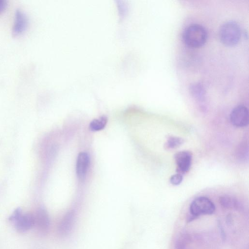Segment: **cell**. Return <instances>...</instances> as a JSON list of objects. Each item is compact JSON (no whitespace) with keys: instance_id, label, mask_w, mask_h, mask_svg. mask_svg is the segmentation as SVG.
<instances>
[{"instance_id":"obj_13","label":"cell","mask_w":249,"mask_h":249,"mask_svg":"<svg viewBox=\"0 0 249 249\" xmlns=\"http://www.w3.org/2000/svg\"><path fill=\"white\" fill-rule=\"evenodd\" d=\"M183 142L184 140L181 138L170 136L167 139L164 147L166 149H174L179 146Z\"/></svg>"},{"instance_id":"obj_14","label":"cell","mask_w":249,"mask_h":249,"mask_svg":"<svg viewBox=\"0 0 249 249\" xmlns=\"http://www.w3.org/2000/svg\"><path fill=\"white\" fill-rule=\"evenodd\" d=\"M192 93L193 96L200 102L205 100V91L203 87L200 84L194 85L191 88Z\"/></svg>"},{"instance_id":"obj_5","label":"cell","mask_w":249,"mask_h":249,"mask_svg":"<svg viewBox=\"0 0 249 249\" xmlns=\"http://www.w3.org/2000/svg\"><path fill=\"white\" fill-rule=\"evenodd\" d=\"M177 165V172L181 175L188 172L190 169L192 154L189 151H181L176 153L174 156Z\"/></svg>"},{"instance_id":"obj_8","label":"cell","mask_w":249,"mask_h":249,"mask_svg":"<svg viewBox=\"0 0 249 249\" xmlns=\"http://www.w3.org/2000/svg\"><path fill=\"white\" fill-rule=\"evenodd\" d=\"M35 226L41 232H47L50 228V220L46 210L43 208H39L34 215Z\"/></svg>"},{"instance_id":"obj_12","label":"cell","mask_w":249,"mask_h":249,"mask_svg":"<svg viewBox=\"0 0 249 249\" xmlns=\"http://www.w3.org/2000/svg\"><path fill=\"white\" fill-rule=\"evenodd\" d=\"M107 122V118L102 116L99 119L93 120L89 124V129L93 131H97L104 128Z\"/></svg>"},{"instance_id":"obj_17","label":"cell","mask_w":249,"mask_h":249,"mask_svg":"<svg viewBox=\"0 0 249 249\" xmlns=\"http://www.w3.org/2000/svg\"><path fill=\"white\" fill-rule=\"evenodd\" d=\"M7 4V0H0V13L2 12L6 8Z\"/></svg>"},{"instance_id":"obj_9","label":"cell","mask_w":249,"mask_h":249,"mask_svg":"<svg viewBox=\"0 0 249 249\" xmlns=\"http://www.w3.org/2000/svg\"><path fill=\"white\" fill-rule=\"evenodd\" d=\"M74 220L75 213L73 211H70L66 213L58 226V231L60 236H66L70 232Z\"/></svg>"},{"instance_id":"obj_6","label":"cell","mask_w":249,"mask_h":249,"mask_svg":"<svg viewBox=\"0 0 249 249\" xmlns=\"http://www.w3.org/2000/svg\"><path fill=\"white\" fill-rule=\"evenodd\" d=\"M89 163V154L84 152L79 153L76 163V173L79 180L83 181L85 179Z\"/></svg>"},{"instance_id":"obj_2","label":"cell","mask_w":249,"mask_h":249,"mask_svg":"<svg viewBox=\"0 0 249 249\" xmlns=\"http://www.w3.org/2000/svg\"><path fill=\"white\" fill-rule=\"evenodd\" d=\"M215 210V205L211 199L205 196L198 197L190 204L187 221H192L202 215L212 214Z\"/></svg>"},{"instance_id":"obj_15","label":"cell","mask_w":249,"mask_h":249,"mask_svg":"<svg viewBox=\"0 0 249 249\" xmlns=\"http://www.w3.org/2000/svg\"><path fill=\"white\" fill-rule=\"evenodd\" d=\"M22 212L20 208H18L15 210L11 215L8 218V221L15 224L19 217L22 215Z\"/></svg>"},{"instance_id":"obj_1","label":"cell","mask_w":249,"mask_h":249,"mask_svg":"<svg viewBox=\"0 0 249 249\" xmlns=\"http://www.w3.org/2000/svg\"><path fill=\"white\" fill-rule=\"evenodd\" d=\"M208 37L207 32L204 27L198 24H192L184 30L182 39L184 43L192 48H198L203 46Z\"/></svg>"},{"instance_id":"obj_3","label":"cell","mask_w":249,"mask_h":249,"mask_svg":"<svg viewBox=\"0 0 249 249\" xmlns=\"http://www.w3.org/2000/svg\"><path fill=\"white\" fill-rule=\"evenodd\" d=\"M241 31L239 25L233 20L223 23L220 28L219 37L222 42L228 46H232L239 41Z\"/></svg>"},{"instance_id":"obj_4","label":"cell","mask_w":249,"mask_h":249,"mask_svg":"<svg viewBox=\"0 0 249 249\" xmlns=\"http://www.w3.org/2000/svg\"><path fill=\"white\" fill-rule=\"evenodd\" d=\"M230 120L231 124L236 127L247 126L249 122V111L247 107L243 105H239L235 107L231 113Z\"/></svg>"},{"instance_id":"obj_10","label":"cell","mask_w":249,"mask_h":249,"mask_svg":"<svg viewBox=\"0 0 249 249\" xmlns=\"http://www.w3.org/2000/svg\"><path fill=\"white\" fill-rule=\"evenodd\" d=\"M14 225L18 232H26L35 226L34 215L29 213L22 214Z\"/></svg>"},{"instance_id":"obj_11","label":"cell","mask_w":249,"mask_h":249,"mask_svg":"<svg viewBox=\"0 0 249 249\" xmlns=\"http://www.w3.org/2000/svg\"><path fill=\"white\" fill-rule=\"evenodd\" d=\"M219 203L221 206L226 209H234L241 211L242 206L236 198L228 195H224L220 197Z\"/></svg>"},{"instance_id":"obj_16","label":"cell","mask_w":249,"mask_h":249,"mask_svg":"<svg viewBox=\"0 0 249 249\" xmlns=\"http://www.w3.org/2000/svg\"><path fill=\"white\" fill-rule=\"evenodd\" d=\"M183 180L182 175L177 173L172 175L170 178V182L174 185L180 184Z\"/></svg>"},{"instance_id":"obj_7","label":"cell","mask_w":249,"mask_h":249,"mask_svg":"<svg viewBox=\"0 0 249 249\" xmlns=\"http://www.w3.org/2000/svg\"><path fill=\"white\" fill-rule=\"evenodd\" d=\"M28 24V18L26 13L20 9H17L15 13L12 34L15 36L20 34L26 29Z\"/></svg>"}]
</instances>
